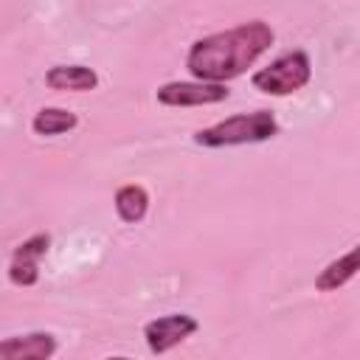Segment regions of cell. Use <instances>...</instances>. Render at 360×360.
Returning a JSON list of instances; mask_svg holds the SVG:
<instances>
[{"label": "cell", "mask_w": 360, "mask_h": 360, "mask_svg": "<svg viewBox=\"0 0 360 360\" xmlns=\"http://www.w3.org/2000/svg\"><path fill=\"white\" fill-rule=\"evenodd\" d=\"M115 214H118V219L121 222H127V225H135V222H141L143 217H146V211H149V191L141 186V183H127V186H121L118 191H115Z\"/></svg>", "instance_id": "30bf717a"}, {"label": "cell", "mask_w": 360, "mask_h": 360, "mask_svg": "<svg viewBox=\"0 0 360 360\" xmlns=\"http://www.w3.org/2000/svg\"><path fill=\"white\" fill-rule=\"evenodd\" d=\"M51 248V233H34L20 242L8 262V281L17 287H34L39 281V259Z\"/></svg>", "instance_id": "8992f818"}, {"label": "cell", "mask_w": 360, "mask_h": 360, "mask_svg": "<svg viewBox=\"0 0 360 360\" xmlns=\"http://www.w3.org/2000/svg\"><path fill=\"white\" fill-rule=\"evenodd\" d=\"M231 96V90L222 82H166L155 90V98L163 107H205V104H219Z\"/></svg>", "instance_id": "277c9868"}, {"label": "cell", "mask_w": 360, "mask_h": 360, "mask_svg": "<svg viewBox=\"0 0 360 360\" xmlns=\"http://www.w3.org/2000/svg\"><path fill=\"white\" fill-rule=\"evenodd\" d=\"M79 118L76 112L65 110V107H42L34 118H31V129L37 135H45V138H53V135H65L70 129H76Z\"/></svg>", "instance_id": "8fae6325"}, {"label": "cell", "mask_w": 360, "mask_h": 360, "mask_svg": "<svg viewBox=\"0 0 360 360\" xmlns=\"http://www.w3.org/2000/svg\"><path fill=\"white\" fill-rule=\"evenodd\" d=\"M276 34L264 20H248L228 31H217L191 42L186 68L202 82H228L242 76L270 45Z\"/></svg>", "instance_id": "6da1fadb"}, {"label": "cell", "mask_w": 360, "mask_h": 360, "mask_svg": "<svg viewBox=\"0 0 360 360\" xmlns=\"http://www.w3.org/2000/svg\"><path fill=\"white\" fill-rule=\"evenodd\" d=\"M357 273H360V242H357L349 253L332 259V262L318 273L315 290H318V292H335V290H340L343 284H349Z\"/></svg>", "instance_id": "9c48e42d"}, {"label": "cell", "mask_w": 360, "mask_h": 360, "mask_svg": "<svg viewBox=\"0 0 360 360\" xmlns=\"http://www.w3.org/2000/svg\"><path fill=\"white\" fill-rule=\"evenodd\" d=\"M312 79V62L307 51H290L273 59L267 68H259L250 76V84L267 96H290L307 87Z\"/></svg>", "instance_id": "3957f363"}, {"label": "cell", "mask_w": 360, "mask_h": 360, "mask_svg": "<svg viewBox=\"0 0 360 360\" xmlns=\"http://www.w3.org/2000/svg\"><path fill=\"white\" fill-rule=\"evenodd\" d=\"M197 329H200V323L188 312H169L143 326V340L152 354H166L169 349H174L186 338H191Z\"/></svg>", "instance_id": "5b68a950"}, {"label": "cell", "mask_w": 360, "mask_h": 360, "mask_svg": "<svg viewBox=\"0 0 360 360\" xmlns=\"http://www.w3.org/2000/svg\"><path fill=\"white\" fill-rule=\"evenodd\" d=\"M278 135V121L270 110H253V112H236L231 118H222L205 129L194 132V143L219 149V146H242V143H262Z\"/></svg>", "instance_id": "7a4b0ae2"}, {"label": "cell", "mask_w": 360, "mask_h": 360, "mask_svg": "<svg viewBox=\"0 0 360 360\" xmlns=\"http://www.w3.org/2000/svg\"><path fill=\"white\" fill-rule=\"evenodd\" d=\"M53 352H56V338L51 332L17 335V338H6L0 343L3 360H48Z\"/></svg>", "instance_id": "52a82bcc"}, {"label": "cell", "mask_w": 360, "mask_h": 360, "mask_svg": "<svg viewBox=\"0 0 360 360\" xmlns=\"http://www.w3.org/2000/svg\"><path fill=\"white\" fill-rule=\"evenodd\" d=\"M45 84L51 90H70V93H87L98 87V73L87 65H53L45 73Z\"/></svg>", "instance_id": "ba28073f"}]
</instances>
